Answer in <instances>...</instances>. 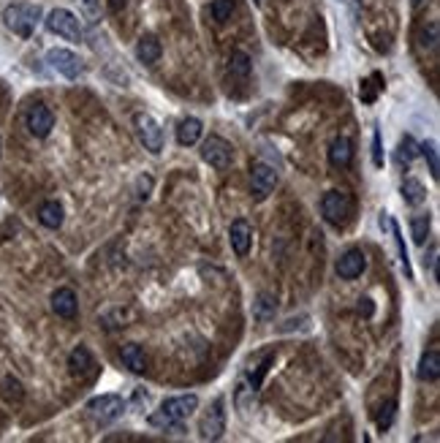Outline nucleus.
I'll list each match as a JSON object with an SVG mask.
<instances>
[{"label":"nucleus","instance_id":"obj_20","mask_svg":"<svg viewBox=\"0 0 440 443\" xmlns=\"http://www.w3.org/2000/svg\"><path fill=\"white\" fill-rule=\"evenodd\" d=\"M38 221L47 228H60L66 221V212H63V204L60 201H44L41 210H38Z\"/></svg>","mask_w":440,"mask_h":443},{"label":"nucleus","instance_id":"obj_29","mask_svg":"<svg viewBox=\"0 0 440 443\" xmlns=\"http://www.w3.org/2000/svg\"><path fill=\"white\" fill-rule=\"evenodd\" d=\"M272 362H274V351H269L261 365H256V372L250 370V375H247V381H250V392H258V389H261V384H264V375L269 372V365H272Z\"/></svg>","mask_w":440,"mask_h":443},{"label":"nucleus","instance_id":"obj_25","mask_svg":"<svg viewBox=\"0 0 440 443\" xmlns=\"http://www.w3.org/2000/svg\"><path fill=\"white\" fill-rule=\"evenodd\" d=\"M416 155H418V145H416V139L411 133H405V136L399 139V145H397L394 161H397L399 166H411V161H413Z\"/></svg>","mask_w":440,"mask_h":443},{"label":"nucleus","instance_id":"obj_35","mask_svg":"<svg viewBox=\"0 0 440 443\" xmlns=\"http://www.w3.org/2000/svg\"><path fill=\"white\" fill-rule=\"evenodd\" d=\"M79 3H82L85 14L90 17V22H96V20H98V0H79Z\"/></svg>","mask_w":440,"mask_h":443},{"label":"nucleus","instance_id":"obj_31","mask_svg":"<svg viewBox=\"0 0 440 443\" xmlns=\"http://www.w3.org/2000/svg\"><path fill=\"white\" fill-rule=\"evenodd\" d=\"M418 152L427 158V164H430V174L438 180L440 177V164H438V145L435 142H424V145H418Z\"/></svg>","mask_w":440,"mask_h":443},{"label":"nucleus","instance_id":"obj_1","mask_svg":"<svg viewBox=\"0 0 440 443\" xmlns=\"http://www.w3.org/2000/svg\"><path fill=\"white\" fill-rule=\"evenodd\" d=\"M198 408V397L196 394H182V397H169L161 402V408L149 416L152 427H161V430H179L182 421L193 414Z\"/></svg>","mask_w":440,"mask_h":443},{"label":"nucleus","instance_id":"obj_40","mask_svg":"<svg viewBox=\"0 0 440 443\" xmlns=\"http://www.w3.org/2000/svg\"><path fill=\"white\" fill-rule=\"evenodd\" d=\"M253 3H256V6H261V0H253Z\"/></svg>","mask_w":440,"mask_h":443},{"label":"nucleus","instance_id":"obj_22","mask_svg":"<svg viewBox=\"0 0 440 443\" xmlns=\"http://www.w3.org/2000/svg\"><path fill=\"white\" fill-rule=\"evenodd\" d=\"M277 313V296L269 294V291H261L253 302V316L258 321H272Z\"/></svg>","mask_w":440,"mask_h":443},{"label":"nucleus","instance_id":"obj_4","mask_svg":"<svg viewBox=\"0 0 440 443\" xmlns=\"http://www.w3.org/2000/svg\"><path fill=\"white\" fill-rule=\"evenodd\" d=\"M122 411H125V402L117 394H101V397H93L87 402V414L96 419V424H101V427L117 421L122 416Z\"/></svg>","mask_w":440,"mask_h":443},{"label":"nucleus","instance_id":"obj_3","mask_svg":"<svg viewBox=\"0 0 440 443\" xmlns=\"http://www.w3.org/2000/svg\"><path fill=\"white\" fill-rule=\"evenodd\" d=\"M47 30L49 33H54V36H63L66 41H76V44L85 38V30H82L79 17L71 14L68 8H54V11H49Z\"/></svg>","mask_w":440,"mask_h":443},{"label":"nucleus","instance_id":"obj_37","mask_svg":"<svg viewBox=\"0 0 440 443\" xmlns=\"http://www.w3.org/2000/svg\"><path fill=\"white\" fill-rule=\"evenodd\" d=\"M359 313H362V316H367V319L375 313V307H372V299H362V305H359Z\"/></svg>","mask_w":440,"mask_h":443},{"label":"nucleus","instance_id":"obj_26","mask_svg":"<svg viewBox=\"0 0 440 443\" xmlns=\"http://www.w3.org/2000/svg\"><path fill=\"white\" fill-rule=\"evenodd\" d=\"M399 194H402V198H405L411 207H418V204H424V201H427V188H424L418 180H413V177L402 182Z\"/></svg>","mask_w":440,"mask_h":443},{"label":"nucleus","instance_id":"obj_14","mask_svg":"<svg viewBox=\"0 0 440 443\" xmlns=\"http://www.w3.org/2000/svg\"><path fill=\"white\" fill-rule=\"evenodd\" d=\"M52 310H54L60 319H73L76 310H79V302H76L73 289H68V286L57 289V291L52 294Z\"/></svg>","mask_w":440,"mask_h":443},{"label":"nucleus","instance_id":"obj_23","mask_svg":"<svg viewBox=\"0 0 440 443\" xmlns=\"http://www.w3.org/2000/svg\"><path fill=\"white\" fill-rule=\"evenodd\" d=\"M253 71V63H250V57L244 55V52H231V57H228V76H234V79H247Z\"/></svg>","mask_w":440,"mask_h":443},{"label":"nucleus","instance_id":"obj_33","mask_svg":"<svg viewBox=\"0 0 440 443\" xmlns=\"http://www.w3.org/2000/svg\"><path fill=\"white\" fill-rule=\"evenodd\" d=\"M3 386H6V394H8V397H14V400H22V384H20L17 378H11V375H8V378L3 381Z\"/></svg>","mask_w":440,"mask_h":443},{"label":"nucleus","instance_id":"obj_17","mask_svg":"<svg viewBox=\"0 0 440 443\" xmlns=\"http://www.w3.org/2000/svg\"><path fill=\"white\" fill-rule=\"evenodd\" d=\"M161 52H163L161 41H158L155 36H149V33L136 41V57H139V63H145V66H155V63L161 60Z\"/></svg>","mask_w":440,"mask_h":443},{"label":"nucleus","instance_id":"obj_10","mask_svg":"<svg viewBox=\"0 0 440 443\" xmlns=\"http://www.w3.org/2000/svg\"><path fill=\"white\" fill-rule=\"evenodd\" d=\"M274 185H277V172L269 164H261V161L253 164V169H250V191H253V196L258 201H264L274 191Z\"/></svg>","mask_w":440,"mask_h":443},{"label":"nucleus","instance_id":"obj_9","mask_svg":"<svg viewBox=\"0 0 440 443\" xmlns=\"http://www.w3.org/2000/svg\"><path fill=\"white\" fill-rule=\"evenodd\" d=\"M133 125H136L139 142L145 145V150H149L152 155H158V152L163 150V131H161V125L155 123L149 115H136V117H133Z\"/></svg>","mask_w":440,"mask_h":443},{"label":"nucleus","instance_id":"obj_5","mask_svg":"<svg viewBox=\"0 0 440 443\" xmlns=\"http://www.w3.org/2000/svg\"><path fill=\"white\" fill-rule=\"evenodd\" d=\"M351 196L342 194V191H326L321 198V215L326 218V223L332 226H342L351 215Z\"/></svg>","mask_w":440,"mask_h":443},{"label":"nucleus","instance_id":"obj_28","mask_svg":"<svg viewBox=\"0 0 440 443\" xmlns=\"http://www.w3.org/2000/svg\"><path fill=\"white\" fill-rule=\"evenodd\" d=\"M418 50H424V52L438 50V22L421 25V30H418Z\"/></svg>","mask_w":440,"mask_h":443},{"label":"nucleus","instance_id":"obj_24","mask_svg":"<svg viewBox=\"0 0 440 443\" xmlns=\"http://www.w3.org/2000/svg\"><path fill=\"white\" fill-rule=\"evenodd\" d=\"M234 8H237L234 0H212L210 8H207V14H210V20H212L215 25H226V22L231 20Z\"/></svg>","mask_w":440,"mask_h":443},{"label":"nucleus","instance_id":"obj_16","mask_svg":"<svg viewBox=\"0 0 440 443\" xmlns=\"http://www.w3.org/2000/svg\"><path fill=\"white\" fill-rule=\"evenodd\" d=\"M351 161H353V145H351V139L348 136H337L332 142V147H329V164L335 169H345V166H351Z\"/></svg>","mask_w":440,"mask_h":443},{"label":"nucleus","instance_id":"obj_7","mask_svg":"<svg viewBox=\"0 0 440 443\" xmlns=\"http://www.w3.org/2000/svg\"><path fill=\"white\" fill-rule=\"evenodd\" d=\"M47 63L60 76H66V79H79V74L85 71V66H82L79 55H76V52H71V50H63V47H54V50H49L47 52Z\"/></svg>","mask_w":440,"mask_h":443},{"label":"nucleus","instance_id":"obj_15","mask_svg":"<svg viewBox=\"0 0 440 443\" xmlns=\"http://www.w3.org/2000/svg\"><path fill=\"white\" fill-rule=\"evenodd\" d=\"M416 375H418V381H427V384H435V381L440 378V354L435 351V348L421 354Z\"/></svg>","mask_w":440,"mask_h":443},{"label":"nucleus","instance_id":"obj_38","mask_svg":"<svg viewBox=\"0 0 440 443\" xmlns=\"http://www.w3.org/2000/svg\"><path fill=\"white\" fill-rule=\"evenodd\" d=\"M120 6H125V0H112V8H115V11H117Z\"/></svg>","mask_w":440,"mask_h":443},{"label":"nucleus","instance_id":"obj_36","mask_svg":"<svg viewBox=\"0 0 440 443\" xmlns=\"http://www.w3.org/2000/svg\"><path fill=\"white\" fill-rule=\"evenodd\" d=\"M424 264H430L432 277L438 280V245H432V250H430V259H424Z\"/></svg>","mask_w":440,"mask_h":443},{"label":"nucleus","instance_id":"obj_6","mask_svg":"<svg viewBox=\"0 0 440 443\" xmlns=\"http://www.w3.org/2000/svg\"><path fill=\"white\" fill-rule=\"evenodd\" d=\"M201 158H204V164H210L212 169L223 172V169L231 164V158H234V147H231L223 136H207L204 145H201Z\"/></svg>","mask_w":440,"mask_h":443},{"label":"nucleus","instance_id":"obj_8","mask_svg":"<svg viewBox=\"0 0 440 443\" xmlns=\"http://www.w3.org/2000/svg\"><path fill=\"white\" fill-rule=\"evenodd\" d=\"M223 397H218L212 405H210V411L201 416V424H198V433H201V438L204 441H218L220 435L226 433V411H223Z\"/></svg>","mask_w":440,"mask_h":443},{"label":"nucleus","instance_id":"obj_2","mask_svg":"<svg viewBox=\"0 0 440 443\" xmlns=\"http://www.w3.org/2000/svg\"><path fill=\"white\" fill-rule=\"evenodd\" d=\"M3 22L20 38H30L36 33L38 22H41V8L33 6V3H14L3 11Z\"/></svg>","mask_w":440,"mask_h":443},{"label":"nucleus","instance_id":"obj_21","mask_svg":"<svg viewBox=\"0 0 440 443\" xmlns=\"http://www.w3.org/2000/svg\"><path fill=\"white\" fill-rule=\"evenodd\" d=\"M90 368H93V354H90L85 345H76L71 354H68V372L79 378V375H85Z\"/></svg>","mask_w":440,"mask_h":443},{"label":"nucleus","instance_id":"obj_39","mask_svg":"<svg viewBox=\"0 0 440 443\" xmlns=\"http://www.w3.org/2000/svg\"><path fill=\"white\" fill-rule=\"evenodd\" d=\"M421 3H424V0H411V6H413V8H418Z\"/></svg>","mask_w":440,"mask_h":443},{"label":"nucleus","instance_id":"obj_11","mask_svg":"<svg viewBox=\"0 0 440 443\" xmlns=\"http://www.w3.org/2000/svg\"><path fill=\"white\" fill-rule=\"evenodd\" d=\"M24 123H27V131H30L36 139H47L49 133H52V128H54V115H52V109L44 106V103H33V106L27 109Z\"/></svg>","mask_w":440,"mask_h":443},{"label":"nucleus","instance_id":"obj_18","mask_svg":"<svg viewBox=\"0 0 440 443\" xmlns=\"http://www.w3.org/2000/svg\"><path fill=\"white\" fill-rule=\"evenodd\" d=\"M120 359H122V365L131 370V372H136V375L147 372V356H145V351H142V345H136V343L122 345Z\"/></svg>","mask_w":440,"mask_h":443},{"label":"nucleus","instance_id":"obj_27","mask_svg":"<svg viewBox=\"0 0 440 443\" xmlns=\"http://www.w3.org/2000/svg\"><path fill=\"white\" fill-rule=\"evenodd\" d=\"M391 237H394V242H397V253H399V264H402V272H405V277L411 280L413 277V270H411V259H408V247H405V240H402V231H399V226L391 221L389 226Z\"/></svg>","mask_w":440,"mask_h":443},{"label":"nucleus","instance_id":"obj_34","mask_svg":"<svg viewBox=\"0 0 440 443\" xmlns=\"http://www.w3.org/2000/svg\"><path fill=\"white\" fill-rule=\"evenodd\" d=\"M372 164L383 166V150H381V131L372 133Z\"/></svg>","mask_w":440,"mask_h":443},{"label":"nucleus","instance_id":"obj_32","mask_svg":"<svg viewBox=\"0 0 440 443\" xmlns=\"http://www.w3.org/2000/svg\"><path fill=\"white\" fill-rule=\"evenodd\" d=\"M394 416H397V402L394 400H389L383 408H381V414H378V430H389L391 427V421H394Z\"/></svg>","mask_w":440,"mask_h":443},{"label":"nucleus","instance_id":"obj_19","mask_svg":"<svg viewBox=\"0 0 440 443\" xmlns=\"http://www.w3.org/2000/svg\"><path fill=\"white\" fill-rule=\"evenodd\" d=\"M201 133H204V125H201L198 117H185L182 123L177 125V142H179L182 147L196 145V142L201 139Z\"/></svg>","mask_w":440,"mask_h":443},{"label":"nucleus","instance_id":"obj_30","mask_svg":"<svg viewBox=\"0 0 440 443\" xmlns=\"http://www.w3.org/2000/svg\"><path fill=\"white\" fill-rule=\"evenodd\" d=\"M430 215H416L413 221H411V234H413V242L416 245H424L427 242V237H430Z\"/></svg>","mask_w":440,"mask_h":443},{"label":"nucleus","instance_id":"obj_12","mask_svg":"<svg viewBox=\"0 0 440 443\" xmlns=\"http://www.w3.org/2000/svg\"><path fill=\"white\" fill-rule=\"evenodd\" d=\"M365 270H367V256L359 247L345 250L340 259H337V264H335V272H337V277H342V280H353Z\"/></svg>","mask_w":440,"mask_h":443},{"label":"nucleus","instance_id":"obj_13","mask_svg":"<svg viewBox=\"0 0 440 443\" xmlns=\"http://www.w3.org/2000/svg\"><path fill=\"white\" fill-rule=\"evenodd\" d=\"M228 242H231V250L237 253V259H244L250 253V245H253V228L244 218H237L228 228Z\"/></svg>","mask_w":440,"mask_h":443}]
</instances>
